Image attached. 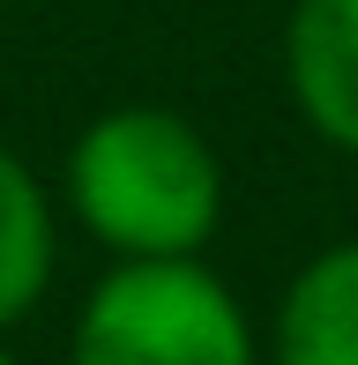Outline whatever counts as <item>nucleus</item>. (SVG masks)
I'll return each instance as SVG.
<instances>
[{"label":"nucleus","mask_w":358,"mask_h":365,"mask_svg":"<svg viewBox=\"0 0 358 365\" xmlns=\"http://www.w3.org/2000/svg\"><path fill=\"white\" fill-rule=\"evenodd\" d=\"M68 209L120 261H187L224 224V164L165 105L97 112L68 149Z\"/></svg>","instance_id":"1"},{"label":"nucleus","mask_w":358,"mask_h":365,"mask_svg":"<svg viewBox=\"0 0 358 365\" xmlns=\"http://www.w3.org/2000/svg\"><path fill=\"white\" fill-rule=\"evenodd\" d=\"M75 365H262L239 298L202 261H112L75 313Z\"/></svg>","instance_id":"2"},{"label":"nucleus","mask_w":358,"mask_h":365,"mask_svg":"<svg viewBox=\"0 0 358 365\" xmlns=\"http://www.w3.org/2000/svg\"><path fill=\"white\" fill-rule=\"evenodd\" d=\"M284 82L306 127L358 157V0H299L284 23Z\"/></svg>","instance_id":"3"},{"label":"nucleus","mask_w":358,"mask_h":365,"mask_svg":"<svg viewBox=\"0 0 358 365\" xmlns=\"http://www.w3.org/2000/svg\"><path fill=\"white\" fill-rule=\"evenodd\" d=\"M269 365H358V239L321 246L284 284Z\"/></svg>","instance_id":"4"},{"label":"nucleus","mask_w":358,"mask_h":365,"mask_svg":"<svg viewBox=\"0 0 358 365\" xmlns=\"http://www.w3.org/2000/svg\"><path fill=\"white\" fill-rule=\"evenodd\" d=\"M45 284H53V202L38 172L0 142V328L30 321Z\"/></svg>","instance_id":"5"},{"label":"nucleus","mask_w":358,"mask_h":365,"mask_svg":"<svg viewBox=\"0 0 358 365\" xmlns=\"http://www.w3.org/2000/svg\"><path fill=\"white\" fill-rule=\"evenodd\" d=\"M0 365H15V358H8V351H0Z\"/></svg>","instance_id":"6"}]
</instances>
